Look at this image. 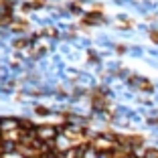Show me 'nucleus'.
Listing matches in <instances>:
<instances>
[{
    "mask_svg": "<svg viewBox=\"0 0 158 158\" xmlns=\"http://www.w3.org/2000/svg\"><path fill=\"white\" fill-rule=\"evenodd\" d=\"M59 136V130H57L55 126H37V138L41 142H55V138Z\"/></svg>",
    "mask_w": 158,
    "mask_h": 158,
    "instance_id": "1",
    "label": "nucleus"
},
{
    "mask_svg": "<svg viewBox=\"0 0 158 158\" xmlns=\"http://www.w3.org/2000/svg\"><path fill=\"white\" fill-rule=\"evenodd\" d=\"M14 130H20V120L19 118H4L2 120V134L14 132Z\"/></svg>",
    "mask_w": 158,
    "mask_h": 158,
    "instance_id": "2",
    "label": "nucleus"
},
{
    "mask_svg": "<svg viewBox=\"0 0 158 158\" xmlns=\"http://www.w3.org/2000/svg\"><path fill=\"white\" fill-rule=\"evenodd\" d=\"M142 158H158V148H146Z\"/></svg>",
    "mask_w": 158,
    "mask_h": 158,
    "instance_id": "3",
    "label": "nucleus"
},
{
    "mask_svg": "<svg viewBox=\"0 0 158 158\" xmlns=\"http://www.w3.org/2000/svg\"><path fill=\"white\" fill-rule=\"evenodd\" d=\"M98 19H99V14H87V16H85V23L93 24V23H98Z\"/></svg>",
    "mask_w": 158,
    "mask_h": 158,
    "instance_id": "4",
    "label": "nucleus"
},
{
    "mask_svg": "<svg viewBox=\"0 0 158 158\" xmlns=\"http://www.w3.org/2000/svg\"><path fill=\"white\" fill-rule=\"evenodd\" d=\"M152 39H154V41H158V33H152Z\"/></svg>",
    "mask_w": 158,
    "mask_h": 158,
    "instance_id": "5",
    "label": "nucleus"
}]
</instances>
